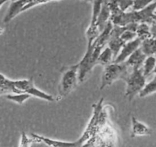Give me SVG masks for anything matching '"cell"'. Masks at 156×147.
I'll list each match as a JSON object with an SVG mask.
<instances>
[{
    "instance_id": "6da1fadb",
    "label": "cell",
    "mask_w": 156,
    "mask_h": 147,
    "mask_svg": "<svg viewBox=\"0 0 156 147\" xmlns=\"http://www.w3.org/2000/svg\"><path fill=\"white\" fill-rule=\"evenodd\" d=\"M129 69L131 68L128 66L125 62L122 63H112L106 66L101 78L100 89L103 90L104 88L111 85L113 82L118 79L126 80L130 73Z\"/></svg>"
},
{
    "instance_id": "7a4b0ae2",
    "label": "cell",
    "mask_w": 156,
    "mask_h": 147,
    "mask_svg": "<svg viewBox=\"0 0 156 147\" xmlns=\"http://www.w3.org/2000/svg\"><path fill=\"white\" fill-rule=\"evenodd\" d=\"M78 82H79V64L66 67L62 70L59 85V98L66 97L70 94L76 88Z\"/></svg>"
},
{
    "instance_id": "3957f363",
    "label": "cell",
    "mask_w": 156,
    "mask_h": 147,
    "mask_svg": "<svg viewBox=\"0 0 156 147\" xmlns=\"http://www.w3.org/2000/svg\"><path fill=\"white\" fill-rule=\"evenodd\" d=\"M126 83L125 96L128 100L131 101L140 93L146 84V78L145 77L142 69H133L125 80Z\"/></svg>"
},
{
    "instance_id": "277c9868",
    "label": "cell",
    "mask_w": 156,
    "mask_h": 147,
    "mask_svg": "<svg viewBox=\"0 0 156 147\" xmlns=\"http://www.w3.org/2000/svg\"><path fill=\"white\" fill-rule=\"evenodd\" d=\"M13 82L15 86L19 90L21 93H27L31 95L32 97L38 98V99H43L49 102H54L56 100L53 95L47 94L37 88L34 85L33 78H30L29 79L13 80Z\"/></svg>"
},
{
    "instance_id": "5b68a950",
    "label": "cell",
    "mask_w": 156,
    "mask_h": 147,
    "mask_svg": "<svg viewBox=\"0 0 156 147\" xmlns=\"http://www.w3.org/2000/svg\"><path fill=\"white\" fill-rule=\"evenodd\" d=\"M104 0H93V9H92V17L90 26L88 27L86 31V36L88 38V45L92 44L94 40L100 35V31L97 26L98 19L99 14L101 10L102 4Z\"/></svg>"
},
{
    "instance_id": "8992f818",
    "label": "cell",
    "mask_w": 156,
    "mask_h": 147,
    "mask_svg": "<svg viewBox=\"0 0 156 147\" xmlns=\"http://www.w3.org/2000/svg\"><path fill=\"white\" fill-rule=\"evenodd\" d=\"M30 137L33 138L34 143H43L49 147H82L83 144L79 140L75 142H64L60 140H52L50 138L43 137L36 134H31Z\"/></svg>"
},
{
    "instance_id": "52a82bcc",
    "label": "cell",
    "mask_w": 156,
    "mask_h": 147,
    "mask_svg": "<svg viewBox=\"0 0 156 147\" xmlns=\"http://www.w3.org/2000/svg\"><path fill=\"white\" fill-rule=\"evenodd\" d=\"M142 40L140 39L139 38H136L135 40L132 41H129V42L126 43L124 44V46L123 47V48L120 50V53H119L118 56H117L115 59L114 60L113 63H124L127 60L128 58L137 50L140 47L142 44Z\"/></svg>"
},
{
    "instance_id": "ba28073f",
    "label": "cell",
    "mask_w": 156,
    "mask_h": 147,
    "mask_svg": "<svg viewBox=\"0 0 156 147\" xmlns=\"http://www.w3.org/2000/svg\"><path fill=\"white\" fill-rule=\"evenodd\" d=\"M36 0H18V1L12 2L9 7V11L4 18V22L8 23L13 19L19 13L22 12V9L27 5L30 4Z\"/></svg>"
},
{
    "instance_id": "9c48e42d",
    "label": "cell",
    "mask_w": 156,
    "mask_h": 147,
    "mask_svg": "<svg viewBox=\"0 0 156 147\" xmlns=\"http://www.w3.org/2000/svg\"><path fill=\"white\" fill-rule=\"evenodd\" d=\"M152 134V130L147 125L137 120L135 117H131V137L140 136H149Z\"/></svg>"
},
{
    "instance_id": "30bf717a",
    "label": "cell",
    "mask_w": 156,
    "mask_h": 147,
    "mask_svg": "<svg viewBox=\"0 0 156 147\" xmlns=\"http://www.w3.org/2000/svg\"><path fill=\"white\" fill-rule=\"evenodd\" d=\"M146 58H147L146 55L143 53L142 49L140 47L128 58L127 60L125 63L132 70L133 69H142Z\"/></svg>"
},
{
    "instance_id": "8fae6325",
    "label": "cell",
    "mask_w": 156,
    "mask_h": 147,
    "mask_svg": "<svg viewBox=\"0 0 156 147\" xmlns=\"http://www.w3.org/2000/svg\"><path fill=\"white\" fill-rule=\"evenodd\" d=\"M108 2H109V0H104L101 10V12L98 16V19L97 26L98 27L100 33H101L105 30V27H106L108 23L109 22L110 19H111V10H110Z\"/></svg>"
},
{
    "instance_id": "7c38bea8",
    "label": "cell",
    "mask_w": 156,
    "mask_h": 147,
    "mask_svg": "<svg viewBox=\"0 0 156 147\" xmlns=\"http://www.w3.org/2000/svg\"><path fill=\"white\" fill-rule=\"evenodd\" d=\"M0 94L9 95V94H21L19 90L15 86L13 80L8 79L2 73L1 74V88H0Z\"/></svg>"
},
{
    "instance_id": "4fadbf2b",
    "label": "cell",
    "mask_w": 156,
    "mask_h": 147,
    "mask_svg": "<svg viewBox=\"0 0 156 147\" xmlns=\"http://www.w3.org/2000/svg\"><path fill=\"white\" fill-rule=\"evenodd\" d=\"M140 48L146 56L156 55V38H150L142 41Z\"/></svg>"
},
{
    "instance_id": "5bb4252c",
    "label": "cell",
    "mask_w": 156,
    "mask_h": 147,
    "mask_svg": "<svg viewBox=\"0 0 156 147\" xmlns=\"http://www.w3.org/2000/svg\"><path fill=\"white\" fill-rule=\"evenodd\" d=\"M114 61V54H113L112 50H111L108 46H107L101 53L99 56L98 59V65H101V66H106L109 65V64L112 63Z\"/></svg>"
},
{
    "instance_id": "9a60e30c",
    "label": "cell",
    "mask_w": 156,
    "mask_h": 147,
    "mask_svg": "<svg viewBox=\"0 0 156 147\" xmlns=\"http://www.w3.org/2000/svg\"><path fill=\"white\" fill-rule=\"evenodd\" d=\"M156 66V58L154 56H147L143 66V73L146 78L153 73Z\"/></svg>"
},
{
    "instance_id": "2e32d148",
    "label": "cell",
    "mask_w": 156,
    "mask_h": 147,
    "mask_svg": "<svg viewBox=\"0 0 156 147\" xmlns=\"http://www.w3.org/2000/svg\"><path fill=\"white\" fill-rule=\"evenodd\" d=\"M137 38L141 39L142 41L148 39V38H152V33H151L150 27L146 23H141L139 24L138 28L136 30Z\"/></svg>"
},
{
    "instance_id": "e0dca14e",
    "label": "cell",
    "mask_w": 156,
    "mask_h": 147,
    "mask_svg": "<svg viewBox=\"0 0 156 147\" xmlns=\"http://www.w3.org/2000/svg\"><path fill=\"white\" fill-rule=\"evenodd\" d=\"M31 95L27 93H21V94H9L5 95V98L9 101L15 102L18 105H22L24 102L28 100Z\"/></svg>"
},
{
    "instance_id": "ac0fdd59",
    "label": "cell",
    "mask_w": 156,
    "mask_h": 147,
    "mask_svg": "<svg viewBox=\"0 0 156 147\" xmlns=\"http://www.w3.org/2000/svg\"><path fill=\"white\" fill-rule=\"evenodd\" d=\"M156 92V81L155 79L150 81L149 83L146 84L144 88H143L140 93L139 94V96L140 98H144L148 95L153 94Z\"/></svg>"
},
{
    "instance_id": "d6986e66",
    "label": "cell",
    "mask_w": 156,
    "mask_h": 147,
    "mask_svg": "<svg viewBox=\"0 0 156 147\" xmlns=\"http://www.w3.org/2000/svg\"><path fill=\"white\" fill-rule=\"evenodd\" d=\"M155 2H156V0H135L133 9L134 11L142 10Z\"/></svg>"
},
{
    "instance_id": "ffe728a7",
    "label": "cell",
    "mask_w": 156,
    "mask_h": 147,
    "mask_svg": "<svg viewBox=\"0 0 156 147\" xmlns=\"http://www.w3.org/2000/svg\"><path fill=\"white\" fill-rule=\"evenodd\" d=\"M120 38H121L122 41L126 44V43L133 41L136 38H137V34L136 32L129 30V27H128L127 30H126L124 32H123V34H122L121 36H120Z\"/></svg>"
},
{
    "instance_id": "44dd1931",
    "label": "cell",
    "mask_w": 156,
    "mask_h": 147,
    "mask_svg": "<svg viewBox=\"0 0 156 147\" xmlns=\"http://www.w3.org/2000/svg\"><path fill=\"white\" fill-rule=\"evenodd\" d=\"M34 143V141L30 136L28 137L24 132L21 133L19 147H30L32 143Z\"/></svg>"
},
{
    "instance_id": "7402d4cb",
    "label": "cell",
    "mask_w": 156,
    "mask_h": 147,
    "mask_svg": "<svg viewBox=\"0 0 156 147\" xmlns=\"http://www.w3.org/2000/svg\"><path fill=\"white\" fill-rule=\"evenodd\" d=\"M135 0H118V5L120 10L123 12H126L129 8L133 7Z\"/></svg>"
},
{
    "instance_id": "603a6c76",
    "label": "cell",
    "mask_w": 156,
    "mask_h": 147,
    "mask_svg": "<svg viewBox=\"0 0 156 147\" xmlns=\"http://www.w3.org/2000/svg\"><path fill=\"white\" fill-rule=\"evenodd\" d=\"M50 1H53V0H36V1L30 3V4L27 5V6H25V7L22 9V12L28 10V9H30V8L34 7V6L37 5L44 4V3H47V2H50Z\"/></svg>"
},
{
    "instance_id": "cb8c5ba5",
    "label": "cell",
    "mask_w": 156,
    "mask_h": 147,
    "mask_svg": "<svg viewBox=\"0 0 156 147\" xmlns=\"http://www.w3.org/2000/svg\"><path fill=\"white\" fill-rule=\"evenodd\" d=\"M7 1H9V0H0V5L2 6L3 4H4V3ZM11 1H12V2H15L18 1V0H11Z\"/></svg>"
},
{
    "instance_id": "d4e9b609",
    "label": "cell",
    "mask_w": 156,
    "mask_h": 147,
    "mask_svg": "<svg viewBox=\"0 0 156 147\" xmlns=\"http://www.w3.org/2000/svg\"><path fill=\"white\" fill-rule=\"evenodd\" d=\"M153 73H154V74H155V77H154V79H155V80L156 81V66H155V70H154Z\"/></svg>"
},
{
    "instance_id": "484cf974",
    "label": "cell",
    "mask_w": 156,
    "mask_h": 147,
    "mask_svg": "<svg viewBox=\"0 0 156 147\" xmlns=\"http://www.w3.org/2000/svg\"><path fill=\"white\" fill-rule=\"evenodd\" d=\"M94 147H103V146H94Z\"/></svg>"
}]
</instances>
